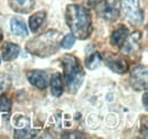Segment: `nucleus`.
Masks as SVG:
<instances>
[{"instance_id": "1", "label": "nucleus", "mask_w": 148, "mask_h": 139, "mask_svg": "<svg viewBox=\"0 0 148 139\" xmlns=\"http://www.w3.org/2000/svg\"><path fill=\"white\" fill-rule=\"evenodd\" d=\"M65 21L74 38L88 39L92 31L90 12L80 5H69L65 9Z\"/></svg>"}, {"instance_id": "2", "label": "nucleus", "mask_w": 148, "mask_h": 139, "mask_svg": "<svg viewBox=\"0 0 148 139\" xmlns=\"http://www.w3.org/2000/svg\"><path fill=\"white\" fill-rule=\"evenodd\" d=\"M60 32L57 30H48L38 36L33 38L26 43V50L31 55L39 57H47L54 55L59 49Z\"/></svg>"}, {"instance_id": "3", "label": "nucleus", "mask_w": 148, "mask_h": 139, "mask_svg": "<svg viewBox=\"0 0 148 139\" xmlns=\"http://www.w3.org/2000/svg\"><path fill=\"white\" fill-rule=\"evenodd\" d=\"M62 65L64 71V82L70 94H76L84 80V71L80 61L74 56L66 54L62 57Z\"/></svg>"}, {"instance_id": "4", "label": "nucleus", "mask_w": 148, "mask_h": 139, "mask_svg": "<svg viewBox=\"0 0 148 139\" xmlns=\"http://www.w3.org/2000/svg\"><path fill=\"white\" fill-rule=\"evenodd\" d=\"M95 8L100 17L112 22L120 16L121 0H96Z\"/></svg>"}, {"instance_id": "5", "label": "nucleus", "mask_w": 148, "mask_h": 139, "mask_svg": "<svg viewBox=\"0 0 148 139\" xmlns=\"http://www.w3.org/2000/svg\"><path fill=\"white\" fill-rule=\"evenodd\" d=\"M121 9L132 25L138 26L144 22V10L139 0H121Z\"/></svg>"}, {"instance_id": "6", "label": "nucleus", "mask_w": 148, "mask_h": 139, "mask_svg": "<svg viewBox=\"0 0 148 139\" xmlns=\"http://www.w3.org/2000/svg\"><path fill=\"white\" fill-rule=\"evenodd\" d=\"M101 61H104L106 66L115 73L124 74L129 71L128 62L121 55H116V54H113V52H106L104 55V57H101Z\"/></svg>"}, {"instance_id": "7", "label": "nucleus", "mask_w": 148, "mask_h": 139, "mask_svg": "<svg viewBox=\"0 0 148 139\" xmlns=\"http://www.w3.org/2000/svg\"><path fill=\"white\" fill-rule=\"evenodd\" d=\"M147 67L136 65L130 71L131 85L136 90H147Z\"/></svg>"}, {"instance_id": "8", "label": "nucleus", "mask_w": 148, "mask_h": 139, "mask_svg": "<svg viewBox=\"0 0 148 139\" xmlns=\"http://www.w3.org/2000/svg\"><path fill=\"white\" fill-rule=\"evenodd\" d=\"M140 41H141V33L136 31L133 33H131L127 36L125 41L122 43V46L120 47L122 54L133 56L136 52H138V49L140 48Z\"/></svg>"}, {"instance_id": "9", "label": "nucleus", "mask_w": 148, "mask_h": 139, "mask_svg": "<svg viewBox=\"0 0 148 139\" xmlns=\"http://www.w3.org/2000/svg\"><path fill=\"white\" fill-rule=\"evenodd\" d=\"M26 78L29 82L40 90L46 89L48 86V75L45 71L41 70H30L26 73Z\"/></svg>"}, {"instance_id": "10", "label": "nucleus", "mask_w": 148, "mask_h": 139, "mask_svg": "<svg viewBox=\"0 0 148 139\" xmlns=\"http://www.w3.org/2000/svg\"><path fill=\"white\" fill-rule=\"evenodd\" d=\"M8 2L13 10L21 14H27L34 7V0H8Z\"/></svg>"}, {"instance_id": "11", "label": "nucleus", "mask_w": 148, "mask_h": 139, "mask_svg": "<svg viewBox=\"0 0 148 139\" xmlns=\"http://www.w3.org/2000/svg\"><path fill=\"white\" fill-rule=\"evenodd\" d=\"M128 35H129V30L125 26H123V25L119 26L117 29H115L113 31V33L111 34V39H110L111 45L114 46V47H119L120 48L122 46V43L125 41Z\"/></svg>"}, {"instance_id": "12", "label": "nucleus", "mask_w": 148, "mask_h": 139, "mask_svg": "<svg viewBox=\"0 0 148 139\" xmlns=\"http://www.w3.org/2000/svg\"><path fill=\"white\" fill-rule=\"evenodd\" d=\"M1 52H2V58L6 61V62H10V61H14L15 58H17L19 55V47L15 43H12V42H6L2 48H1Z\"/></svg>"}, {"instance_id": "13", "label": "nucleus", "mask_w": 148, "mask_h": 139, "mask_svg": "<svg viewBox=\"0 0 148 139\" xmlns=\"http://www.w3.org/2000/svg\"><path fill=\"white\" fill-rule=\"evenodd\" d=\"M10 30L14 34L19 36H26L29 34L27 26L21 17H13L10 19Z\"/></svg>"}, {"instance_id": "14", "label": "nucleus", "mask_w": 148, "mask_h": 139, "mask_svg": "<svg viewBox=\"0 0 148 139\" xmlns=\"http://www.w3.org/2000/svg\"><path fill=\"white\" fill-rule=\"evenodd\" d=\"M50 91L55 97H59L64 91L63 78L59 73H55L50 79Z\"/></svg>"}, {"instance_id": "15", "label": "nucleus", "mask_w": 148, "mask_h": 139, "mask_svg": "<svg viewBox=\"0 0 148 139\" xmlns=\"http://www.w3.org/2000/svg\"><path fill=\"white\" fill-rule=\"evenodd\" d=\"M45 19H46V12L45 10H40V12L34 13L29 19V25H30L31 31L32 32H38V30L43 24Z\"/></svg>"}, {"instance_id": "16", "label": "nucleus", "mask_w": 148, "mask_h": 139, "mask_svg": "<svg viewBox=\"0 0 148 139\" xmlns=\"http://www.w3.org/2000/svg\"><path fill=\"white\" fill-rule=\"evenodd\" d=\"M100 62H101V55L98 52H95L87 58V61H86V66L89 70H95L99 66Z\"/></svg>"}, {"instance_id": "17", "label": "nucleus", "mask_w": 148, "mask_h": 139, "mask_svg": "<svg viewBox=\"0 0 148 139\" xmlns=\"http://www.w3.org/2000/svg\"><path fill=\"white\" fill-rule=\"evenodd\" d=\"M13 124L14 127H16V129H25V128H30L31 121L27 116L17 114L13 118Z\"/></svg>"}, {"instance_id": "18", "label": "nucleus", "mask_w": 148, "mask_h": 139, "mask_svg": "<svg viewBox=\"0 0 148 139\" xmlns=\"http://www.w3.org/2000/svg\"><path fill=\"white\" fill-rule=\"evenodd\" d=\"M12 87V78L6 73H0V95L8 91Z\"/></svg>"}, {"instance_id": "19", "label": "nucleus", "mask_w": 148, "mask_h": 139, "mask_svg": "<svg viewBox=\"0 0 148 139\" xmlns=\"http://www.w3.org/2000/svg\"><path fill=\"white\" fill-rule=\"evenodd\" d=\"M74 43H75V38H74L73 34L71 33V34H66L62 40H60L59 46H60L62 48H64V49H70V48L73 47Z\"/></svg>"}, {"instance_id": "20", "label": "nucleus", "mask_w": 148, "mask_h": 139, "mask_svg": "<svg viewBox=\"0 0 148 139\" xmlns=\"http://www.w3.org/2000/svg\"><path fill=\"white\" fill-rule=\"evenodd\" d=\"M10 109H12V100L6 96H1L0 97V113H8Z\"/></svg>"}, {"instance_id": "21", "label": "nucleus", "mask_w": 148, "mask_h": 139, "mask_svg": "<svg viewBox=\"0 0 148 139\" xmlns=\"http://www.w3.org/2000/svg\"><path fill=\"white\" fill-rule=\"evenodd\" d=\"M62 138H75V139H79V138H86L84 133L82 132H79V131H71V132H65L62 135Z\"/></svg>"}, {"instance_id": "22", "label": "nucleus", "mask_w": 148, "mask_h": 139, "mask_svg": "<svg viewBox=\"0 0 148 139\" xmlns=\"http://www.w3.org/2000/svg\"><path fill=\"white\" fill-rule=\"evenodd\" d=\"M143 99H144V106H145V108H147V91H146V90H145V94H144V98H143Z\"/></svg>"}, {"instance_id": "23", "label": "nucleus", "mask_w": 148, "mask_h": 139, "mask_svg": "<svg viewBox=\"0 0 148 139\" xmlns=\"http://www.w3.org/2000/svg\"><path fill=\"white\" fill-rule=\"evenodd\" d=\"M2 40V32H1V30H0V41Z\"/></svg>"}]
</instances>
